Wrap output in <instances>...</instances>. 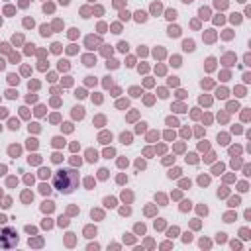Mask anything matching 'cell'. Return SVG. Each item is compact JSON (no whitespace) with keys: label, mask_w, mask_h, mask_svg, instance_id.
Instances as JSON below:
<instances>
[{"label":"cell","mask_w":251,"mask_h":251,"mask_svg":"<svg viewBox=\"0 0 251 251\" xmlns=\"http://www.w3.org/2000/svg\"><path fill=\"white\" fill-rule=\"evenodd\" d=\"M78 186V171L73 167H63L53 175V188L61 194H71Z\"/></svg>","instance_id":"obj_1"},{"label":"cell","mask_w":251,"mask_h":251,"mask_svg":"<svg viewBox=\"0 0 251 251\" xmlns=\"http://www.w3.org/2000/svg\"><path fill=\"white\" fill-rule=\"evenodd\" d=\"M16 245H18V233H16V229H12V227L0 229V247L10 249V247H16Z\"/></svg>","instance_id":"obj_2"}]
</instances>
